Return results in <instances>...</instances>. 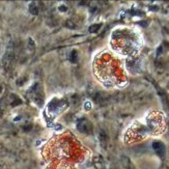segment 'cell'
<instances>
[{"label": "cell", "instance_id": "6da1fadb", "mask_svg": "<svg viewBox=\"0 0 169 169\" xmlns=\"http://www.w3.org/2000/svg\"><path fill=\"white\" fill-rule=\"evenodd\" d=\"M166 130L165 115L159 110H150L147 114L137 121H135L128 129L124 135L127 143L143 140L149 136L161 135Z\"/></svg>", "mask_w": 169, "mask_h": 169}, {"label": "cell", "instance_id": "7a4b0ae2", "mask_svg": "<svg viewBox=\"0 0 169 169\" xmlns=\"http://www.w3.org/2000/svg\"><path fill=\"white\" fill-rule=\"evenodd\" d=\"M94 73L106 86H116L124 84L126 76L120 62L110 53L103 52L94 60Z\"/></svg>", "mask_w": 169, "mask_h": 169}, {"label": "cell", "instance_id": "3957f363", "mask_svg": "<svg viewBox=\"0 0 169 169\" xmlns=\"http://www.w3.org/2000/svg\"><path fill=\"white\" fill-rule=\"evenodd\" d=\"M111 47L115 52L133 58L142 48V38L138 31L132 28H117L111 34Z\"/></svg>", "mask_w": 169, "mask_h": 169}, {"label": "cell", "instance_id": "277c9868", "mask_svg": "<svg viewBox=\"0 0 169 169\" xmlns=\"http://www.w3.org/2000/svg\"><path fill=\"white\" fill-rule=\"evenodd\" d=\"M78 128H79V131H81L83 133H88L90 131V124L86 121L85 119H82L81 121L78 124Z\"/></svg>", "mask_w": 169, "mask_h": 169}, {"label": "cell", "instance_id": "5b68a950", "mask_svg": "<svg viewBox=\"0 0 169 169\" xmlns=\"http://www.w3.org/2000/svg\"><path fill=\"white\" fill-rule=\"evenodd\" d=\"M154 149H155L160 155H162V154L164 153V146H163V144L160 143V142H155V143H154Z\"/></svg>", "mask_w": 169, "mask_h": 169}, {"label": "cell", "instance_id": "8992f818", "mask_svg": "<svg viewBox=\"0 0 169 169\" xmlns=\"http://www.w3.org/2000/svg\"><path fill=\"white\" fill-rule=\"evenodd\" d=\"M29 11H30L31 14L33 15H37L38 13V10H37V6L35 3H31L30 5H29Z\"/></svg>", "mask_w": 169, "mask_h": 169}, {"label": "cell", "instance_id": "52a82bcc", "mask_svg": "<svg viewBox=\"0 0 169 169\" xmlns=\"http://www.w3.org/2000/svg\"><path fill=\"white\" fill-rule=\"evenodd\" d=\"M77 52L76 51H73L72 53H71V61L72 62H76L77 61Z\"/></svg>", "mask_w": 169, "mask_h": 169}]
</instances>
